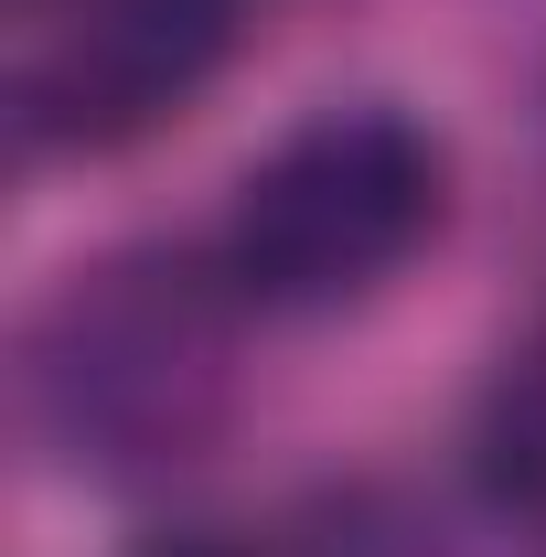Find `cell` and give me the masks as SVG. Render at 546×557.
<instances>
[{"label":"cell","mask_w":546,"mask_h":557,"mask_svg":"<svg viewBox=\"0 0 546 557\" xmlns=\"http://www.w3.org/2000/svg\"><path fill=\"white\" fill-rule=\"evenodd\" d=\"M247 289L225 247L129 236L75 258L22 322V429L75 483H172L214 450L236 408Z\"/></svg>","instance_id":"obj_1"},{"label":"cell","mask_w":546,"mask_h":557,"mask_svg":"<svg viewBox=\"0 0 546 557\" xmlns=\"http://www.w3.org/2000/svg\"><path fill=\"white\" fill-rule=\"evenodd\" d=\"M439 214H450L439 129L386 108V97H353V108L300 119L269 161H247L214 247L247 289V311L322 322V311L375 300L439 236Z\"/></svg>","instance_id":"obj_2"},{"label":"cell","mask_w":546,"mask_h":557,"mask_svg":"<svg viewBox=\"0 0 546 557\" xmlns=\"http://www.w3.org/2000/svg\"><path fill=\"white\" fill-rule=\"evenodd\" d=\"M236 54V0H75V22L22 65L11 129L33 161H86L172 129Z\"/></svg>","instance_id":"obj_3"},{"label":"cell","mask_w":546,"mask_h":557,"mask_svg":"<svg viewBox=\"0 0 546 557\" xmlns=\"http://www.w3.org/2000/svg\"><path fill=\"white\" fill-rule=\"evenodd\" d=\"M461 461H472L482 515L546 525V322H525L493 354V375L472 397V429H461Z\"/></svg>","instance_id":"obj_4"},{"label":"cell","mask_w":546,"mask_h":557,"mask_svg":"<svg viewBox=\"0 0 546 557\" xmlns=\"http://www.w3.org/2000/svg\"><path fill=\"white\" fill-rule=\"evenodd\" d=\"M150 557H247V547H214V536H172V547H150Z\"/></svg>","instance_id":"obj_5"}]
</instances>
